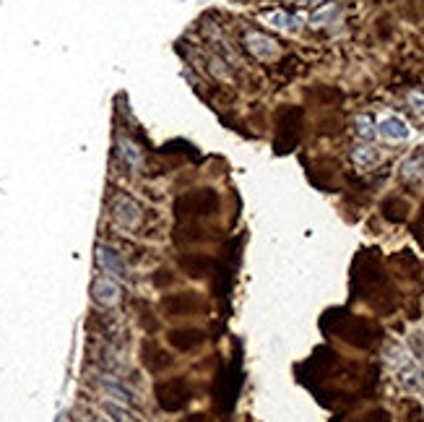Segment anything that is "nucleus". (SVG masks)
Wrapping results in <instances>:
<instances>
[{"instance_id":"obj_13","label":"nucleus","mask_w":424,"mask_h":422,"mask_svg":"<svg viewBox=\"0 0 424 422\" xmlns=\"http://www.w3.org/2000/svg\"><path fill=\"white\" fill-rule=\"evenodd\" d=\"M266 24H271L273 29H281V32H297V18L287 13V11H268L263 16Z\"/></svg>"},{"instance_id":"obj_5","label":"nucleus","mask_w":424,"mask_h":422,"mask_svg":"<svg viewBox=\"0 0 424 422\" xmlns=\"http://www.w3.org/2000/svg\"><path fill=\"white\" fill-rule=\"evenodd\" d=\"M112 219L120 227H125V230H136L138 224H141V219H144V209L138 206V201H133L130 196L118 193L112 199Z\"/></svg>"},{"instance_id":"obj_3","label":"nucleus","mask_w":424,"mask_h":422,"mask_svg":"<svg viewBox=\"0 0 424 422\" xmlns=\"http://www.w3.org/2000/svg\"><path fill=\"white\" fill-rule=\"evenodd\" d=\"M336 331L347 339L349 345L362 347V349H365V347H373L375 342H378V334H380L378 326L365 318H347L344 326H336Z\"/></svg>"},{"instance_id":"obj_19","label":"nucleus","mask_w":424,"mask_h":422,"mask_svg":"<svg viewBox=\"0 0 424 422\" xmlns=\"http://www.w3.org/2000/svg\"><path fill=\"white\" fill-rule=\"evenodd\" d=\"M354 125H356V136L359 138H373L375 136V123H373L370 115H359V118L354 120Z\"/></svg>"},{"instance_id":"obj_4","label":"nucleus","mask_w":424,"mask_h":422,"mask_svg":"<svg viewBox=\"0 0 424 422\" xmlns=\"http://www.w3.org/2000/svg\"><path fill=\"white\" fill-rule=\"evenodd\" d=\"M245 50L253 55V58H258V61H276L281 55V44L273 39V37L263 35V32H258V29H250V32H245Z\"/></svg>"},{"instance_id":"obj_11","label":"nucleus","mask_w":424,"mask_h":422,"mask_svg":"<svg viewBox=\"0 0 424 422\" xmlns=\"http://www.w3.org/2000/svg\"><path fill=\"white\" fill-rule=\"evenodd\" d=\"M180 266L185 268V274L190 276H206L208 268H211V259L201 256V253H187V256H180Z\"/></svg>"},{"instance_id":"obj_24","label":"nucleus","mask_w":424,"mask_h":422,"mask_svg":"<svg viewBox=\"0 0 424 422\" xmlns=\"http://www.w3.org/2000/svg\"><path fill=\"white\" fill-rule=\"evenodd\" d=\"M299 6H320V0H297Z\"/></svg>"},{"instance_id":"obj_2","label":"nucleus","mask_w":424,"mask_h":422,"mask_svg":"<svg viewBox=\"0 0 424 422\" xmlns=\"http://www.w3.org/2000/svg\"><path fill=\"white\" fill-rule=\"evenodd\" d=\"M156 399H159L161 409H167V412H177L182 407L193 399V388L187 383V378H172V380H164L156 386Z\"/></svg>"},{"instance_id":"obj_17","label":"nucleus","mask_w":424,"mask_h":422,"mask_svg":"<svg viewBox=\"0 0 424 422\" xmlns=\"http://www.w3.org/2000/svg\"><path fill=\"white\" fill-rule=\"evenodd\" d=\"M351 162L359 167V170H370L375 162H378V151L373 147H354L351 149Z\"/></svg>"},{"instance_id":"obj_21","label":"nucleus","mask_w":424,"mask_h":422,"mask_svg":"<svg viewBox=\"0 0 424 422\" xmlns=\"http://www.w3.org/2000/svg\"><path fill=\"white\" fill-rule=\"evenodd\" d=\"M333 13H336V6H333V3H328L325 8H320V11H318V13H315V16H313V24L320 26L323 21H328V18H331Z\"/></svg>"},{"instance_id":"obj_10","label":"nucleus","mask_w":424,"mask_h":422,"mask_svg":"<svg viewBox=\"0 0 424 422\" xmlns=\"http://www.w3.org/2000/svg\"><path fill=\"white\" fill-rule=\"evenodd\" d=\"M204 331L198 328H180V331H170V345L180 352H190L195 347L204 345Z\"/></svg>"},{"instance_id":"obj_20","label":"nucleus","mask_w":424,"mask_h":422,"mask_svg":"<svg viewBox=\"0 0 424 422\" xmlns=\"http://www.w3.org/2000/svg\"><path fill=\"white\" fill-rule=\"evenodd\" d=\"M406 102H409V107L414 110V115L424 118V92L422 89H411L406 94Z\"/></svg>"},{"instance_id":"obj_6","label":"nucleus","mask_w":424,"mask_h":422,"mask_svg":"<svg viewBox=\"0 0 424 422\" xmlns=\"http://www.w3.org/2000/svg\"><path fill=\"white\" fill-rule=\"evenodd\" d=\"M299 120H302V110H284L279 120V141H276V151H289L297 144L299 136Z\"/></svg>"},{"instance_id":"obj_22","label":"nucleus","mask_w":424,"mask_h":422,"mask_svg":"<svg viewBox=\"0 0 424 422\" xmlns=\"http://www.w3.org/2000/svg\"><path fill=\"white\" fill-rule=\"evenodd\" d=\"M362 422H390V420H388V414L378 409V412H370L367 417H362Z\"/></svg>"},{"instance_id":"obj_9","label":"nucleus","mask_w":424,"mask_h":422,"mask_svg":"<svg viewBox=\"0 0 424 422\" xmlns=\"http://www.w3.org/2000/svg\"><path fill=\"white\" fill-rule=\"evenodd\" d=\"M96 263H99V268H102L104 274H110L112 279H127V266L118 250L107 248V245H99V248H96Z\"/></svg>"},{"instance_id":"obj_8","label":"nucleus","mask_w":424,"mask_h":422,"mask_svg":"<svg viewBox=\"0 0 424 422\" xmlns=\"http://www.w3.org/2000/svg\"><path fill=\"white\" fill-rule=\"evenodd\" d=\"M99 388H102L104 394L110 399H115V404H123V407H133L138 402L136 391L127 386V383H123L120 378H115V376H99Z\"/></svg>"},{"instance_id":"obj_16","label":"nucleus","mask_w":424,"mask_h":422,"mask_svg":"<svg viewBox=\"0 0 424 422\" xmlns=\"http://www.w3.org/2000/svg\"><path fill=\"white\" fill-rule=\"evenodd\" d=\"M102 412L107 414L112 422H144L141 417H136V414L130 412L127 407L115 404V402H110V404H102Z\"/></svg>"},{"instance_id":"obj_23","label":"nucleus","mask_w":424,"mask_h":422,"mask_svg":"<svg viewBox=\"0 0 424 422\" xmlns=\"http://www.w3.org/2000/svg\"><path fill=\"white\" fill-rule=\"evenodd\" d=\"M182 422H211V420H208L206 414H190V417H187V420H182Z\"/></svg>"},{"instance_id":"obj_7","label":"nucleus","mask_w":424,"mask_h":422,"mask_svg":"<svg viewBox=\"0 0 424 422\" xmlns=\"http://www.w3.org/2000/svg\"><path fill=\"white\" fill-rule=\"evenodd\" d=\"M92 297L96 305L102 308H115L120 300H123V290H120L118 279L112 276H96L92 282Z\"/></svg>"},{"instance_id":"obj_14","label":"nucleus","mask_w":424,"mask_h":422,"mask_svg":"<svg viewBox=\"0 0 424 422\" xmlns=\"http://www.w3.org/2000/svg\"><path fill=\"white\" fill-rule=\"evenodd\" d=\"M380 133L390 141H404V138H409V125L401 118H385L380 123Z\"/></svg>"},{"instance_id":"obj_1","label":"nucleus","mask_w":424,"mask_h":422,"mask_svg":"<svg viewBox=\"0 0 424 422\" xmlns=\"http://www.w3.org/2000/svg\"><path fill=\"white\" fill-rule=\"evenodd\" d=\"M219 209V193L211 188L190 190L185 196H180L175 204L177 216H208Z\"/></svg>"},{"instance_id":"obj_12","label":"nucleus","mask_w":424,"mask_h":422,"mask_svg":"<svg viewBox=\"0 0 424 422\" xmlns=\"http://www.w3.org/2000/svg\"><path fill=\"white\" fill-rule=\"evenodd\" d=\"M118 154L123 156V162L130 167V170H138L141 167V149L133 144V141H127V138H118Z\"/></svg>"},{"instance_id":"obj_18","label":"nucleus","mask_w":424,"mask_h":422,"mask_svg":"<svg viewBox=\"0 0 424 422\" xmlns=\"http://www.w3.org/2000/svg\"><path fill=\"white\" fill-rule=\"evenodd\" d=\"M385 216L390 222H404L406 219V204L404 201H388L385 204Z\"/></svg>"},{"instance_id":"obj_15","label":"nucleus","mask_w":424,"mask_h":422,"mask_svg":"<svg viewBox=\"0 0 424 422\" xmlns=\"http://www.w3.org/2000/svg\"><path fill=\"white\" fill-rule=\"evenodd\" d=\"M164 308L170 313H193L198 308V300H195V292H182L177 294L175 300H164Z\"/></svg>"}]
</instances>
